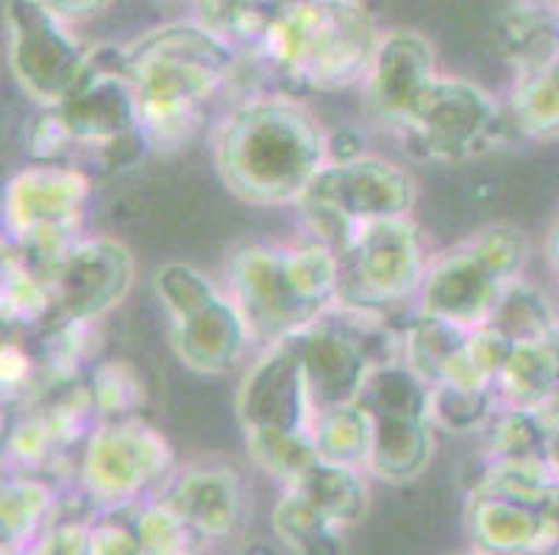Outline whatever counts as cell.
I'll use <instances>...</instances> for the list:
<instances>
[{"mask_svg": "<svg viewBox=\"0 0 559 555\" xmlns=\"http://www.w3.org/2000/svg\"><path fill=\"white\" fill-rule=\"evenodd\" d=\"M228 192L251 206H296L329 165V131L298 95L259 92L237 100L212 142Z\"/></svg>", "mask_w": 559, "mask_h": 555, "instance_id": "obj_1", "label": "cell"}, {"mask_svg": "<svg viewBox=\"0 0 559 555\" xmlns=\"http://www.w3.org/2000/svg\"><path fill=\"white\" fill-rule=\"evenodd\" d=\"M242 56L203 28L179 20L126 45L142 131L154 147L181 145L201 125L203 109L231 86Z\"/></svg>", "mask_w": 559, "mask_h": 555, "instance_id": "obj_2", "label": "cell"}, {"mask_svg": "<svg viewBox=\"0 0 559 555\" xmlns=\"http://www.w3.org/2000/svg\"><path fill=\"white\" fill-rule=\"evenodd\" d=\"M381 34L365 3L320 7L284 0L253 56L289 95L340 92L365 84Z\"/></svg>", "mask_w": 559, "mask_h": 555, "instance_id": "obj_3", "label": "cell"}, {"mask_svg": "<svg viewBox=\"0 0 559 555\" xmlns=\"http://www.w3.org/2000/svg\"><path fill=\"white\" fill-rule=\"evenodd\" d=\"M93 178L73 161L37 165L14 172L3 197V228L12 251L23 253L48 278L81 239Z\"/></svg>", "mask_w": 559, "mask_h": 555, "instance_id": "obj_4", "label": "cell"}, {"mask_svg": "<svg viewBox=\"0 0 559 555\" xmlns=\"http://www.w3.org/2000/svg\"><path fill=\"white\" fill-rule=\"evenodd\" d=\"M59 111L79 153H86L93 167L100 170L126 167L151 145L142 131L140 104L126 64V45L90 48L84 75Z\"/></svg>", "mask_w": 559, "mask_h": 555, "instance_id": "obj_5", "label": "cell"}, {"mask_svg": "<svg viewBox=\"0 0 559 555\" xmlns=\"http://www.w3.org/2000/svg\"><path fill=\"white\" fill-rule=\"evenodd\" d=\"M176 472V453L145 417L100 420L79 458V488L95 508H117L156 497Z\"/></svg>", "mask_w": 559, "mask_h": 555, "instance_id": "obj_6", "label": "cell"}, {"mask_svg": "<svg viewBox=\"0 0 559 555\" xmlns=\"http://www.w3.org/2000/svg\"><path fill=\"white\" fill-rule=\"evenodd\" d=\"M399 131L406 147L429 161L471 159L518 136L504 106L460 75H437Z\"/></svg>", "mask_w": 559, "mask_h": 555, "instance_id": "obj_7", "label": "cell"}, {"mask_svg": "<svg viewBox=\"0 0 559 555\" xmlns=\"http://www.w3.org/2000/svg\"><path fill=\"white\" fill-rule=\"evenodd\" d=\"M429 258L409 217L368 222L340 253L337 303L373 314L401 309L418 300Z\"/></svg>", "mask_w": 559, "mask_h": 555, "instance_id": "obj_8", "label": "cell"}, {"mask_svg": "<svg viewBox=\"0 0 559 555\" xmlns=\"http://www.w3.org/2000/svg\"><path fill=\"white\" fill-rule=\"evenodd\" d=\"M226 294L246 317L259 348L301 334L320 317L298 294L287 267V244L246 242L226 258Z\"/></svg>", "mask_w": 559, "mask_h": 555, "instance_id": "obj_9", "label": "cell"}, {"mask_svg": "<svg viewBox=\"0 0 559 555\" xmlns=\"http://www.w3.org/2000/svg\"><path fill=\"white\" fill-rule=\"evenodd\" d=\"M9 70L37 106H62L86 70L90 48L37 0H9Z\"/></svg>", "mask_w": 559, "mask_h": 555, "instance_id": "obj_10", "label": "cell"}, {"mask_svg": "<svg viewBox=\"0 0 559 555\" xmlns=\"http://www.w3.org/2000/svg\"><path fill=\"white\" fill-rule=\"evenodd\" d=\"M136 262L115 237H81L53 269L56 317L100 323L129 298Z\"/></svg>", "mask_w": 559, "mask_h": 555, "instance_id": "obj_11", "label": "cell"}, {"mask_svg": "<svg viewBox=\"0 0 559 555\" xmlns=\"http://www.w3.org/2000/svg\"><path fill=\"white\" fill-rule=\"evenodd\" d=\"M301 197H314L343 212L354 226L409 217L418 203V181L406 167L376 153L329 161Z\"/></svg>", "mask_w": 559, "mask_h": 555, "instance_id": "obj_12", "label": "cell"}, {"mask_svg": "<svg viewBox=\"0 0 559 555\" xmlns=\"http://www.w3.org/2000/svg\"><path fill=\"white\" fill-rule=\"evenodd\" d=\"M237 420L248 431H312L314 403L296 339L259 348L237 389Z\"/></svg>", "mask_w": 559, "mask_h": 555, "instance_id": "obj_13", "label": "cell"}, {"mask_svg": "<svg viewBox=\"0 0 559 555\" xmlns=\"http://www.w3.org/2000/svg\"><path fill=\"white\" fill-rule=\"evenodd\" d=\"M293 339L301 355L314 411L357 403L359 391L376 364L357 330L345 319L343 309L334 303Z\"/></svg>", "mask_w": 559, "mask_h": 555, "instance_id": "obj_14", "label": "cell"}, {"mask_svg": "<svg viewBox=\"0 0 559 555\" xmlns=\"http://www.w3.org/2000/svg\"><path fill=\"white\" fill-rule=\"evenodd\" d=\"M156 497L179 514L203 544L234 536L246 517V481L226 461L176 467Z\"/></svg>", "mask_w": 559, "mask_h": 555, "instance_id": "obj_15", "label": "cell"}, {"mask_svg": "<svg viewBox=\"0 0 559 555\" xmlns=\"http://www.w3.org/2000/svg\"><path fill=\"white\" fill-rule=\"evenodd\" d=\"M510 287L487 269L467 242L429 258L424 287L418 292V312L449 319L474 330L487 325L501 292Z\"/></svg>", "mask_w": 559, "mask_h": 555, "instance_id": "obj_16", "label": "cell"}, {"mask_svg": "<svg viewBox=\"0 0 559 555\" xmlns=\"http://www.w3.org/2000/svg\"><path fill=\"white\" fill-rule=\"evenodd\" d=\"M435 45L418 31L381 34L373 64L365 79V95L379 120L401 129L409 111L437 79Z\"/></svg>", "mask_w": 559, "mask_h": 555, "instance_id": "obj_17", "label": "cell"}, {"mask_svg": "<svg viewBox=\"0 0 559 555\" xmlns=\"http://www.w3.org/2000/svg\"><path fill=\"white\" fill-rule=\"evenodd\" d=\"M173 353L198 375H226L246 361L253 334L246 317L223 289L198 312L170 323Z\"/></svg>", "mask_w": 559, "mask_h": 555, "instance_id": "obj_18", "label": "cell"}, {"mask_svg": "<svg viewBox=\"0 0 559 555\" xmlns=\"http://www.w3.org/2000/svg\"><path fill=\"white\" fill-rule=\"evenodd\" d=\"M465 528L476 550L490 555H537L554 550V526L540 503L467 492Z\"/></svg>", "mask_w": 559, "mask_h": 555, "instance_id": "obj_19", "label": "cell"}, {"mask_svg": "<svg viewBox=\"0 0 559 555\" xmlns=\"http://www.w3.org/2000/svg\"><path fill=\"white\" fill-rule=\"evenodd\" d=\"M435 431L429 414L373 417L368 475L393 486L418 481L435 458Z\"/></svg>", "mask_w": 559, "mask_h": 555, "instance_id": "obj_20", "label": "cell"}, {"mask_svg": "<svg viewBox=\"0 0 559 555\" xmlns=\"http://www.w3.org/2000/svg\"><path fill=\"white\" fill-rule=\"evenodd\" d=\"M496 45L515 75L559 64V12L551 0H521L496 25Z\"/></svg>", "mask_w": 559, "mask_h": 555, "instance_id": "obj_21", "label": "cell"}, {"mask_svg": "<svg viewBox=\"0 0 559 555\" xmlns=\"http://www.w3.org/2000/svg\"><path fill=\"white\" fill-rule=\"evenodd\" d=\"M0 314L9 328L39 334L56 317L53 281L23 253L3 251V281H0Z\"/></svg>", "mask_w": 559, "mask_h": 555, "instance_id": "obj_22", "label": "cell"}, {"mask_svg": "<svg viewBox=\"0 0 559 555\" xmlns=\"http://www.w3.org/2000/svg\"><path fill=\"white\" fill-rule=\"evenodd\" d=\"M56 492L32 472L7 478L0 488V539L3 547H28L56 517Z\"/></svg>", "mask_w": 559, "mask_h": 555, "instance_id": "obj_23", "label": "cell"}, {"mask_svg": "<svg viewBox=\"0 0 559 555\" xmlns=\"http://www.w3.org/2000/svg\"><path fill=\"white\" fill-rule=\"evenodd\" d=\"M368 472L350 470V467L318 461L301 481L298 488L323 517H329L337 528H354L368 517L370 486Z\"/></svg>", "mask_w": 559, "mask_h": 555, "instance_id": "obj_24", "label": "cell"}, {"mask_svg": "<svg viewBox=\"0 0 559 555\" xmlns=\"http://www.w3.org/2000/svg\"><path fill=\"white\" fill-rule=\"evenodd\" d=\"M312 439L320 461L368 472L373 450V417L359 403L320 409L314 411Z\"/></svg>", "mask_w": 559, "mask_h": 555, "instance_id": "obj_25", "label": "cell"}, {"mask_svg": "<svg viewBox=\"0 0 559 555\" xmlns=\"http://www.w3.org/2000/svg\"><path fill=\"white\" fill-rule=\"evenodd\" d=\"M467 492L501 495L546 506L559 492V475L548 458H485L467 478Z\"/></svg>", "mask_w": 559, "mask_h": 555, "instance_id": "obj_26", "label": "cell"}, {"mask_svg": "<svg viewBox=\"0 0 559 555\" xmlns=\"http://www.w3.org/2000/svg\"><path fill=\"white\" fill-rule=\"evenodd\" d=\"M37 342L39 378L50 384V389L75 384L95 355L98 323H75V319L53 317L39 330Z\"/></svg>", "mask_w": 559, "mask_h": 555, "instance_id": "obj_27", "label": "cell"}, {"mask_svg": "<svg viewBox=\"0 0 559 555\" xmlns=\"http://www.w3.org/2000/svg\"><path fill=\"white\" fill-rule=\"evenodd\" d=\"M271 522L276 539L293 555H345L343 528L323 517L298 488H284Z\"/></svg>", "mask_w": 559, "mask_h": 555, "instance_id": "obj_28", "label": "cell"}, {"mask_svg": "<svg viewBox=\"0 0 559 555\" xmlns=\"http://www.w3.org/2000/svg\"><path fill=\"white\" fill-rule=\"evenodd\" d=\"M504 111L521 140H559V64L515 75Z\"/></svg>", "mask_w": 559, "mask_h": 555, "instance_id": "obj_29", "label": "cell"}, {"mask_svg": "<svg viewBox=\"0 0 559 555\" xmlns=\"http://www.w3.org/2000/svg\"><path fill=\"white\" fill-rule=\"evenodd\" d=\"M471 330L449 319L415 312V317L401 330V361L424 384L435 386L443 378V370L467 342Z\"/></svg>", "mask_w": 559, "mask_h": 555, "instance_id": "obj_30", "label": "cell"}, {"mask_svg": "<svg viewBox=\"0 0 559 555\" xmlns=\"http://www.w3.org/2000/svg\"><path fill=\"white\" fill-rule=\"evenodd\" d=\"M559 384V361L546 339L515 345L510 361L496 381L501 403L537 409Z\"/></svg>", "mask_w": 559, "mask_h": 555, "instance_id": "obj_31", "label": "cell"}, {"mask_svg": "<svg viewBox=\"0 0 559 555\" xmlns=\"http://www.w3.org/2000/svg\"><path fill=\"white\" fill-rule=\"evenodd\" d=\"M278 7L273 0H195V20L240 56H253Z\"/></svg>", "mask_w": 559, "mask_h": 555, "instance_id": "obj_32", "label": "cell"}, {"mask_svg": "<svg viewBox=\"0 0 559 555\" xmlns=\"http://www.w3.org/2000/svg\"><path fill=\"white\" fill-rule=\"evenodd\" d=\"M559 323V314L548 294L537 283L518 278L501 292L496 303V312L487 319L490 328L504 334L510 342H540L551 334L554 325Z\"/></svg>", "mask_w": 559, "mask_h": 555, "instance_id": "obj_33", "label": "cell"}, {"mask_svg": "<svg viewBox=\"0 0 559 555\" xmlns=\"http://www.w3.org/2000/svg\"><path fill=\"white\" fill-rule=\"evenodd\" d=\"M246 447L253 464L284 488L296 486L320 461L312 431H248Z\"/></svg>", "mask_w": 559, "mask_h": 555, "instance_id": "obj_34", "label": "cell"}, {"mask_svg": "<svg viewBox=\"0 0 559 555\" xmlns=\"http://www.w3.org/2000/svg\"><path fill=\"white\" fill-rule=\"evenodd\" d=\"M485 458H546L548 427L537 409L498 403L481 427Z\"/></svg>", "mask_w": 559, "mask_h": 555, "instance_id": "obj_35", "label": "cell"}, {"mask_svg": "<svg viewBox=\"0 0 559 555\" xmlns=\"http://www.w3.org/2000/svg\"><path fill=\"white\" fill-rule=\"evenodd\" d=\"M86 384L93 389L98 420H129L142 417L148 403V389L140 370L131 361L106 359L90 366Z\"/></svg>", "mask_w": 559, "mask_h": 555, "instance_id": "obj_36", "label": "cell"}, {"mask_svg": "<svg viewBox=\"0 0 559 555\" xmlns=\"http://www.w3.org/2000/svg\"><path fill=\"white\" fill-rule=\"evenodd\" d=\"M496 386L490 389H467L454 384L429 386V420L437 431L449 434H474L487 425L498 409Z\"/></svg>", "mask_w": 559, "mask_h": 555, "instance_id": "obj_37", "label": "cell"}, {"mask_svg": "<svg viewBox=\"0 0 559 555\" xmlns=\"http://www.w3.org/2000/svg\"><path fill=\"white\" fill-rule=\"evenodd\" d=\"M134 519L148 555H195L203 547L195 531L159 497L134 503Z\"/></svg>", "mask_w": 559, "mask_h": 555, "instance_id": "obj_38", "label": "cell"}, {"mask_svg": "<svg viewBox=\"0 0 559 555\" xmlns=\"http://www.w3.org/2000/svg\"><path fill=\"white\" fill-rule=\"evenodd\" d=\"M154 292L165 305L167 317L181 319L223 292L212 278L187 262H165L154 273Z\"/></svg>", "mask_w": 559, "mask_h": 555, "instance_id": "obj_39", "label": "cell"}, {"mask_svg": "<svg viewBox=\"0 0 559 555\" xmlns=\"http://www.w3.org/2000/svg\"><path fill=\"white\" fill-rule=\"evenodd\" d=\"M467 244L487 264V269L504 283L523 278V269H526L532 248H528L526 233L518 231L515 226H507V222L487 226L467 239Z\"/></svg>", "mask_w": 559, "mask_h": 555, "instance_id": "obj_40", "label": "cell"}, {"mask_svg": "<svg viewBox=\"0 0 559 555\" xmlns=\"http://www.w3.org/2000/svg\"><path fill=\"white\" fill-rule=\"evenodd\" d=\"M59 453H62V447H59L48 420H45V414L37 406H32L28 414L20 417L12 431H9L7 456L12 467H17L20 472L37 475L39 470L50 467L53 458H59Z\"/></svg>", "mask_w": 559, "mask_h": 555, "instance_id": "obj_41", "label": "cell"}, {"mask_svg": "<svg viewBox=\"0 0 559 555\" xmlns=\"http://www.w3.org/2000/svg\"><path fill=\"white\" fill-rule=\"evenodd\" d=\"M75 150L79 147H75V140L59 106H39L32 122L25 125V153H28V159L37 161V165H59V161L73 159Z\"/></svg>", "mask_w": 559, "mask_h": 555, "instance_id": "obj_42", "label": "cell"}, {"mask_svg": "<svg viewBox=\"0 0 559 555\" xmlns=\"http://www.w3.org/2000/svg\"><path fill=\"white\" fill-rule=\"evenodd\" d=\"M90 555H148L136 531L134 503L95 514L90 526Z\"/></svg>", "mask_w": 559, "mask_h": 555, "instance_id": "obj_43", "label": "cell"}, {"mask_svg": "<svg viewBox=\"0 0 559 555\" xmlns=\"http://www.w3.org/2000/svg\"><path fill=\"white\" fill-rule=\"evenodd\" d=\"M512 350H515V342H510L504 334H498L490 325H481V328H474L467 334V359L474 361L476 370H479L492 386H496L498 375H501V370H504L507 361H510Z\"/></svg>", "mask_w": 559, "mask_h": 555, "instance_id": "obj_44", "label": "cell"}, {"mask_svg": "<svg viewBox=\"0 0 559 555\" xmlns=\"http://www.w3.org/2000/svg\"><path fill=\"white\" fill-rule=\"evenodd\" d=\"M90 526L84 517H53L48 528L32 544L37 555H90Z\"/></svg>", "mask_w": 559, "mask_h": 555, "instance_id": "obj_45", "label": "cell"}, {"mask_svg": "<svg viewBox=\"0 0 559 555\" xmlns=\"http://www.w3.org/2000/svg\"><path fill=\"white\" fill-rule=\"evenodd\" d=\"M39 381V361L37 353L23 348L20 342H3L0 350V386L9 400L23 395H32Z\"/></svg>", "mask_w": 559, "mask_h": 555, "instance_id": "obj_46", "label": "cell"}, {"mask_svg": "<svg viewBox=\"0 0 559 555\" xmlns=\"http://www.w3.org/2000/svg\"><path fill=\"white\" fill-rule=\"evenodd\" d=\"M37 3L43 9H48L50 14H56L59 20H64L68 25H73L109 9L111 0H37Z\"/></svg>", "mask_w": 559, "mask_h": 555, "instance_id": "obj_47", "label": "cell"}, {"mask_svg": "<svg viewBox=\"0 0 559 555\" xmlns=\"http://www.w3.org/2000/svg\"><path fill=\"white\" fill-rule=\"evenodd\" d=\"M537 414L543 417L548 427V442H546V458L548 464L554 467V472L559 475V384L554 386L551 395L537 406Z\"/></svg>", "mask_w": 559, "mask_h": 555, "instance_id": "obj_48", "label": "cell"}, {"mask_svg": "<svg viewBox=\"0 0 559 555\" xmlns=\"http://www.w3.org/2000/svg\"><path fill=\"white\" fill-rule=\"evenodd\" d=\"M546 262L551 275L559 281V217L551 222V228L546 233Z\"/></svg>", "mask_w": 559, "mask_h": 555, "instance_id": "obj_49", "label": "cell"}, {"mask_svg": "<svg viewBox=\"0 0 559 555\" xmlns=\"http://www.w3.org/2000/svg\"><path fill=\"white\" fill-rule=\"evenodd\" d=\"M546 508H548V517H551V526H554V550L551 553L559 555V492L546 503Z\"/></svg>", "mask_w": 559, "mask_h": 555, "instance_id": "obj_50", "label": "cell"}, {"mask_svg": "<svg viewBox=\"0 0 559 555\" xmlns=\"http://www.w3.org/2000/svg\"><path fill=\"white\" fill-rule=\"evenodd\" d=\"M546 342H548V348L554 350V355H557V361H559V323L554 325V328H551V334L546 336Z\"/></svg>", "mask_w": 559, "mask_h": 555, "instance_id": "obj_51", "label": "cell"}, {"mask_svg": "<svg viewBox=\"0 0 559 555\" xmlns=\"http://www.w3.org/2000/svg\"><path fill=\"white\" fill-rule=\"evenodd\" d=\"M3 555H37V553H34V547L28 544V547H3Z\"/></svg>", "mask_w": 559, "mask_h": 555, "instance_id": "obj_52", "label": "cell"}, {"mask_svg": "<svg viewBox=\"0 0 559 555\" xmlns=\"http://www.w3.org/2000/svg\"><path fill=\"white\" fill-rule=\"evenodd\" d=\"M312 3H320V7H348V3H359V0H312Z\"/></svg>", "mask_w": 559, "mask_h": 555, "instance_id": "obj_53", "label": "cell"}, {"mask_svg": "<svg viewBox=\"0 0 559 555\" xmlns=\"http://www.w3.org/2000/svg\"><path fill=\"white\" fill-rule=\"evenodd\" d=\"M456 555H490V553H485V550H467V553H456Z\"/></svg>", "mask_w": 559, "mask_h": 555, "instance_id": "obj_54", "label": "cell"}, {"mask_svg": "<svg viewBox=\"0 0 559 555\" xmlns=\"http://www.w3.org/2000/svg\"><path fill=\"white\" fill-rule=\"evenodd\" d=\"M551 3H554V9H557V12H559V0H551Z\"/></svg>", "mask_w": 559, "mask_h": 555, "instance_id": "obj_55", "label": "cell"}, {"mask_svg": "<svg viewBox=\"0 0 559 555\" xmlns=\"http://www.w3.org/2000/svg\"><path fill=\"white\" fill-rule=\"evenodd\" d=\"M273 3H284V0H273Z\"/></svg>", "mask_w": 559, "mask_h": 555, "instance_id": "obj_56", "label": "cell"}]
</instances>
